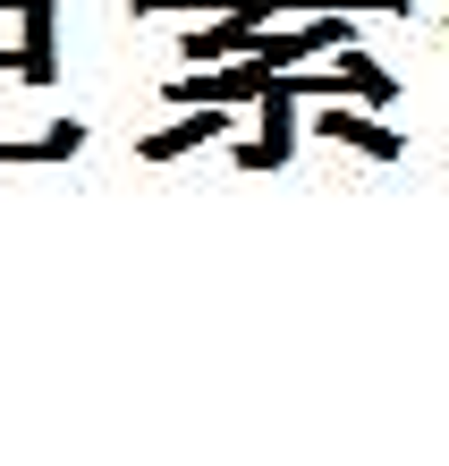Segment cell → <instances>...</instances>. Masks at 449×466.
I'll return each mask as SVG.
<instances>
[{"label":"cell","instance_id":"cell-1","mask_svg":"<svg viewBox=\"0 0 449 466\" xmlns=\"http://www.w3.org/2000/svg\"><path fill=\"white\" fill-rule=\"evenodd\" d=\"M271 76H280V68L263 60V51H246V60H238V68H220V76H179L170 102H179V111H195V102H220V111H230V102H263Z\"/></svg>","mask_w":449,"mask_h":466},{"label":"cell","instance_id":"cell-2","mask_svg":"<svg viewBox=\"0 0 449 466\" xmlns=\"http://www.w3.org/2000/svg\"><path fill=\"white\" fill-rule=\"evenodd\" d=\"M314 127L331 136V145H356V153H373V161H390V153H399V136H390V127H382L373 111H356L348 94H331L322 111H314Z\"/></svg>","mask_w":449,"mask_h":466},{"label":"cell","instance_id":"cell-3","mask_svg":"<svg viewBox=\"0 0 449 466\" xmlns=\"http://www.w3.org/2000/svg\"><path fill=\"white\" fill-rule=\"evenodd\" d=\"M26 43H17V76L26 86H51L60 76V60H51V17H60V0H26Z\"/></svg>","mask_w":449,"mask_h":466},{"label":"cell","instance_id":"cell-4","mask_svg":"<svg viewBox=\"0 0 449 466\" xmlns=\"http://www.w3.org/2000/svg\"><path fill=\"white\" fill-rule=\"evenodd\" d=\"M220 127H230V119H220V102H195V111H187L179 127H161V136H145V161H170V153H195V145H212Z\"/></svg>","mask_w":449,"mask_h":466},{"label":"cell","instance_id":"cell-5","mask_svg":"<svg viewBox=\"0 0 449 466\" xmlns=\"http://www.w3.org/2000/svg\"><path fill=\"white\" fill-rule=\"evenodd\" d=\"M77 145H86V127H77V119H60V127H51V136H43V153H51V161H68Z\"/></svg>","mask_w":449,"mask_h":466}]
</instances>
